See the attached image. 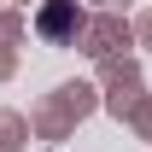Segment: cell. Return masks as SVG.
I'll use <instances>...</instances> for the list:
<instances>
[{
    "mask_svg": "<svg viewBox=\"0 0 152 152\" xmlns=\"http://www.w3.org/2000/svg\"><path fill=\"white\" fill-rule=\"evenodd\" d=\"M41 23H47V35H58V29L70 23V6H53V12H47V18H41Z\"/></svg>",
    "mask_w": 152,
    "mask_h": 152,
    "instance_id": "6da1fadb",
    "label": "cell"
}]
</instances>
